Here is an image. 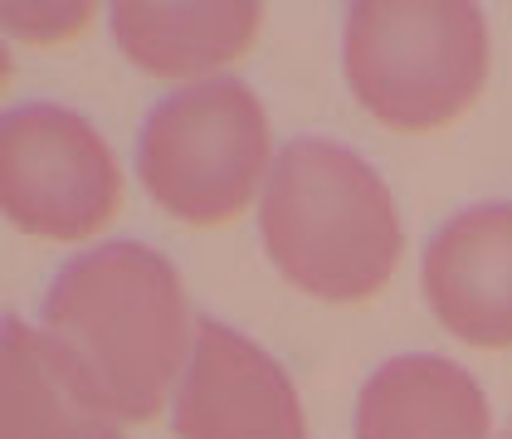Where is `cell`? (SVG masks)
I'll return each instance as SVG.
<instances>
[{"mask_svg": "<svg viewBox=\"0 0 512 439\" xmlns=\"http://www.w3.org/2000/svg\"><path fill=\"white\" fill-rule=\"evenodd\" d=\"M44 327L122 420L157 415L196 337L176 264L132 240L64 264L44 293Z\"/></svg>", "mask_w": 512, "mask_h": 439, "instance_id": "1", "label": "cell"}, {"mask_svg": "<svg viewBox=\"0 0 512 439\" xmlns=\"http://www.w3.org/2000/svg\"><path fill=\"white\" fill-rule=\"evenodd\" d=\"M259 235L278 274L327 303L376 298L405 249L386 181L327 137H298L278 157Z\"/></svg>", "mask_w": 512, "mask_h": 439, "instance_id": "2", "label": "cell"}, {"mask_svg": "<svg viewBox=\"0 0 512 439\" xmlns=\"http://www.w3.org/2000/svg\"><path fill=\"white\" fill-rule=\"evenodd\" d=\"M342 64L376 122L430 132L478 98L488 79V25L464 0H356Z\"/></svg>", "mask_w": 512, "mask_h": 439, "instance_id": "3", "label": "cell"}, {"mask_svg": "<svg viewBox=\"0 0 512 439\" xmlns=\"http://www.w3.org/2000/svg\"><path fill=\"white\" fill-rule=\"evenodd\" d=\"M269 166V118L239 79L191 83L161 98L142 127L137 171L166 215L220 225L249 205Z\"/></svg>", "mask_w": 512, "mask_h": 439, "instance_id": "4", "label": "cell"}, {"mask_svg": "<svg viewBox=\"0 0 512 439\" xmlns=\"http://www.w3.org/2000/svg\"><path fill=\"white\" fill-rule=\"evenodd\" d=\"M0 200L25 235L88 240L118 215L122 171L79 113L25 103L0 122Z\"/></svg>", "mask_w": 512, "mask_h": 439, "instance_id": "5", "label": "cell"}, {"mask_svg": "<svg viewBox=\"0 0 512 439\" xmlns=\"http://www.w3.org/2000/svg\"><path fill=\"white\" fill-rule=\"evenodd\" d=\"M171 430L181 439H308V420L288 371L264 347L200 318Z\"/></svg>", "mask_w": 512, "mask_h": 439, "instance_id": "6", "label": "cell"}, {"mask_svg": "<svg viewBox=\"0 0 512 439\" xmlns=\"http://www.w3.org/2000/svg\"><path fill=\"white\" fill-rule=\"evenodd\" d=\"M434 318L473 347H512V200L469 205L425 249Z\"/></svg>", "mask_w": 512, "mask_h": 439, "instance_id": "7", "label": "cell"}, {"mask_svg": "<svg viewBox=\"0 0 512 439\" xmlns=\"http://www.w3.org/2000/svg\"><path fill=\"white\" fill-rule=\"evenodd\" d=\"M0 439H122V415L49 332L5 318Z\"/></svg>", "mask_w": 512, "mask_h": 439, "instance_id": "8", "label": "cell"}, {"mask_svg": "<svg viewBox=\"0 0 512 439\" xmlns=\"http://www.w3.org/2000/svg\"><path fill=\"white\" fill-rule=\"evenodd\" d=\"M356 439H488V400L449 357H391L361 386Z\"/></svg>", "mask_w": 512, "mask_h": 439, "instance_id": "9", "label": "cell"}, {"mask_svg": "<svg viewBox=\"0 0 512 439\" xmlns=\"http://www.w3.org/2000/svg\"><path fill=\"white\" fill-rule=\"evenodd\" d=\"M264 25V5L254 0H118L113 35L122 54L161 79H186L239 59Z\"/></svg>", "mask_w": 512, "mask_h": 439, "instance_id": "10", "label": "cell"}, {"mask_svg": "<svg viewBox=\"0 0 512 439\" xmlns=\"http://www.w3.org/2000/svg\"><path fill=\"white\" fill-rule=\"evenodd\" d=\"M498 439H512V425H508V430H503V435H498Z\"/></svg>", "mask_w": 512, "mask_h": 439, "instance_id": "11", "label": "cell"}]
</instances>
